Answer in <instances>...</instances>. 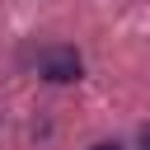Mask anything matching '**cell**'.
<instances>
[{
	"mask_svg": "<svg viewBox=\"0 0 150 150\" xmlns=\"http://www.w3.org/2000/svg\"><path fill=\"white\" fill-rule=\"evenodd\" d=\"M33 66H38V75L52 80V84H75V80L84 75V61H80L75 47H42V52L33 56Z\"/></svg>",
	"mask_w": 150,
	"mask_h": 150,
	"instance_id": "1",
	"label": "cell"
},
{
	"mask_svg": "<svg viewBox=\"0 0 150 150\" xmlns=\"http://www.w3.org/2000/svg\"><path fill=\"white\" fill-rule=\"evenodd\" d=\"M94 150H117V145H112V141H98V145H94Z\"/></svg>",
	"mask_w": 150,
	"mask_h": 150,
	"instance_id": "2",
	"label": "cell"
},
{
	"mask_svg": "<svg viewBox=\"0 0 150 150\" xmlns=\"http://www.w3.org/2000/svg\"><path fill=\"white\" fill-rule=\"evenodd\" d=\"M145 150H150V131H145Z\"/></svg>",
	"mask_w": 150,
	"mask_h": 150,
	"instance_id": "3",
	"label": "cell"
}]
</instances>
